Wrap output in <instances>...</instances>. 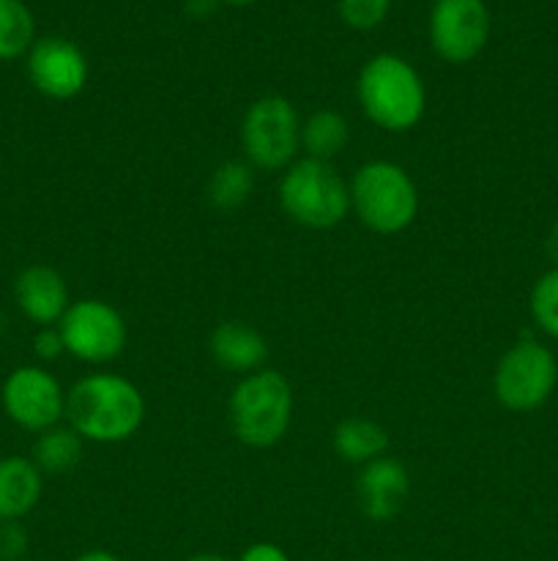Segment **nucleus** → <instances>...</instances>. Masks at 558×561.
Here are the masks:
<instances>
[{
  "label": "nucleus",
  "mask_w": 558,
  "mask_h": 561,
  "mask_svg": "<svg viewBox=\"0 0 558 561\" xmlns=\"http://www.w3.org/2000/svg\"><path fill=\"white\" fill-rule=\"evenodd\" d=\"M211 356L219 367L230 373H249L260 370L268 356V345L257 329L241 321H224L213 329L211 334Z\"/></svg>",
  "instance_id": "2eb2a0df"
},
{
  "label": "nucleus",
  "mask_w": 558,
  "mask_h": 561,
  "mask_svg": "<svg viewBox=\"0 0 558 561\" xmlns=\"http://www.w3.org/2000/svg\"><path fill=\"white\" fill-rule=\"evenodd\" d=\"M293 416V389L277 370H255L230 394V425L246 447L266 449L282 442Z\"/></svg>",
  "instance_id": "7ed1b4c3"
},
{
  "label": "nucleus",
  "mask_w": 558,
  "mask_h": 561,
  "mask_svg": "<svg viewBox=\"0 0 558 561\" xmlns=\"http://www.w3.org/2000/svg\"><path fill=\"white\" fill-rule=\"evenodd\" d=\"M367 118L386 131H408L425 115L427 93L419 71L392 53L367 60L356 82Z\"/></svg>",
  "instance_id": "f03ea898"
},
{
  "label": "nucleus",
  "mask_w": 558,
  "mask_h": 561,
  "mask_svg": "<svg viewBox=\"0 0 558 561\" xmlns=\"http://www.w3.org/2000/svg\"><path fill=\"white\" fill-rule=\"evenodd\" d=\"M531 318L547 337L558 340V266L542 274L531 288Z\"/></svg>",
  "instance_id": "412c9836"
},
{
  "label": "nucleus",
  "mask_w": 558,
  "mask_h": 561,
  "mask_svg": "<svg viewBox=\"0 0 558 561\" xmlns=\"http://www.w3.org/2000/svg\"><path fill=\"white\" fill-rule=\"evenodd\" d=\"M27 77L49 99H74L88 82V60L69 38H38L27 53Z\"/></svg>",
  "instance_id": "9b49d317"
},
{
  "label": "nucleus",
  "mask_w": 558,
  "mask_h": 561,
  "mask_svg": "<svg viewBox=\"0 0 558 561\" xmlns=\"http://www.w3.org/2000/svg\"><path fill=\"white\" fill-rule=\"evenodd\" d=\"M490 38L485 0H435L430 11V44L449 64H468Z\"/></svg>",
  "instance_id": "9d476101"
},
{
  "label": "nucleus",
  "mask_w": 558,
  "mask_h": 561,
  "mask_svg": "<svg viewBox=\"0 0 558 561\" xmlns=\"http://www.w3.org/2000/svg\"><path fill=\"white\" fill-rule=\"evenodd\" d=\"M350 206L375 233H403L419 211V192L399 164L370 162L350 181Z\"/></svg>",
  "instance_id": "39448f33"
},
{
  "label": "nucleus",
  "mask_w": 558,
  "mask_h": 561,
  "mask_svg": "<svg viewBox=\"0 0 558 561\" xmlns=\"http://www.w3.org/2000/svg\"><path fill=\"white\" fill-rule=\"evenodd\" d=\"M58 329L66 354L91 365L113 362L126 345L124 316L102 299H82L69 305Z\"/></svg>",
  "instance_id": "6e6552de"
},
{
  "label": "nucleus",
  "mask_w": 558,
  "mask_h": 561,
  "mask_svg": "<svg viewBox=\"0 0 558 561\" xmlns=\"http://www.w3.org/2000/svg\"><path fill=\"white\" fill-rule=\"evenodd\" d=\"M14 299L22 316L42 329L60 323L71 305L63 274L44 263L22 268L14 279Z\"/></svg>",
  "instance_id": "ddd939ff"
},
{
  "label": "nucleus",
  "mask_w": 558,
  "mask_h": 561,
  "mask_svg": "<svg viewBox=\"0 0 558 561\" xmlns=\"http://www.w3.org/2000/svg\"><path fill=\"white\" fill-rule=\"evenodd\" d=\"M558 383V359L545 343L523 337L501 356L492 376V389L503 409L528 414L553 398Z\"/></svg>",
  "instance_id": "423d86ee"
},
{
  "label": "nucleus",
  "mask_w": 558,
  "mask_h": 561,
  "mask_svg": "<svg viewBox=\"0 0 558 561\" xmlns=\"http://www.w3.org/2000/svg\"><path fill=\"white\" fill-rule=\"evenodd\" d=\"M66 416L85 442L118 444L142 427L146 400L126 378L96 373L77 381L66 394Z\"/></svg>",
  "instance_id": "f257e3e1"
},
{
  "label": "nucleus",
  "mask_w": 558,
  "mask_h": 561,
  "mask_svg": "<svg viewBox=\"0 0 558 561\" xmlns=\"http://www.w3.org/2000/svg\"><path fill=\"white\" fill-rule=\"evenodd\" d=\"M27 531L20 520H3L0 524V561H20L27 553Z\"/></svg>",
  "instance_id": "5701e85b"
},
{
  "label": "nucleus",
  "mask_w": 558,
  "mask_h": 561,
  "mask_svg": "<svg viewBox=\"0 0 558 561\" xmlns=\"http://www.w3.org/2000/svg\"><path fill=\"white\" fill-rule=\"evenodd\" d=\"M388 449V433L386 427L377 425L372 420H361V416H350V420L339 422L334 431V453L348 463H372V460L383 458Z\"/></svg>",
  "instance_id": "dca6fc26"
},
{
  "label": "nucleus",
  "mask_w": 558,
  "mask_h": 561,
  "mask_svg": "<svg viewBox=\"0 0 558 561\" xmlns=\"http://www.w3.org/2000/svg\"><path fill=\"white\" fill-rule=\"evenodd\" d=\"M36 44V20L22 0H0V60H14Z\"/></svg>",
  "instance_id": "aec40b11"
},
{
  "label": "nucleus",
  "mask_w": 558,
  "mask_h": 561,
  "mask_svg": "<svg viewBox=\"0 0 558 561\" xmlns=\"http://www.w3.org/2000/svg\"><path fill=\"white\" fill-rule=\"evenodd\" d=\"M186 561H230V559L219 557V553H195V557H189Z\"/></svg>",
  "instance_id": "cd10ccee"
},
{
  "label": "nucleus",
  "mask_w": 558,
  "mask_h": 561,
  "mask_svg": "<svg viewBox=\"0 0 558 561\" xmlns=\"http://www.w3.org/2000/svg\"><path fill=\"white\" fill-rule=\"evenodd\" d=\"M33 354L42 362H55L60 354H66L63 337H60L58 327H44L38 329L36 337H33Z\"/></svg>",
  "instance_id": "b1692460"
},
{
  "label": "nucleus",
  "mask_w": 558,
  "mask_h": 561,
  "mask_svg": "<svg viewBox=\"0 0 558 561\" xmlns=\"http://www.w3.org/2000/svg\"><path fill=\"white\" fill-rule=\"evenodd\" d=\"M339 16L353 31H372L386 20L392 0H337Z\"/></svg>",
  "instance_id": "4be33fe9"
},
{
  "label": "nucleus",
  "mask_w": 558,
  "mask_h": 561,
  "mask_svg": "<svg viewBox=\"0 0 558 561\" xmlns=\"http://www.w3.org/2000/svg\"><path fill=\"white\" fill-rule=\"evenodd\" d=\"M545 250H547V257L553 261V266H558V217H556V222H553L550 233H547Z\"/></svg>",
  "instance_id": "a878e982"
},
{
  "label": "nucleus",
  "mask_w": 558,
  "mask_h": 561,
  "mask_svg": "<svg viewBox=\"0 0 558 561\" xmlns=\"http://www.w3.org/2000/svg\"><path fill=\"white\" fill-rule=\"evenodd\" d=\"M5 416L22 431L44 433L66 416V394L58 378L36 365H22L9 373L0 389Z\"/></svg>",
  "instance_id": "1a4fd4ad"
},
{
  "label": "nucleus",
  "mask_w": 558,
  "mask_h": 561,
  "mask_svg": "<svg viewBox=\"0 0 558 561\" xmlns=\"http://www.w3.org/2000/svg\"><path fill=\"white\" fill-rule=\"evenodd\" d=\"M252 186H255V173H252V164L246 162H222L211 173L206 184V201L208 206H213L217 211H235V208L244 206L252 195Z\"/></svg>",
  "instance_id": "a211bd4d"
},
{
  "label": "nucleus",
  "mask_w": 558,
  "mask_h": 561,
  "mask_svg": "<svg viewBox=\"0 0 558 561\" xmlns=\"http://www.w3.org/2000/svg\"><path fill=\"white\" fill-rule=\"evenodd\" d=\"M410 493V477L399 460L377 458L361 469L356 482V499H359L361 513L375 524H386L403 510L405 499Z\"/></svg>",
  "instance_id": "f8f14e48"
},
{
  "label": "nucleus",
  "mask_w": 558,
  "mask_h": 561,
  "mask_svg": "<svg viewBox=\"0 0 558 561\" xmlns=\"http://www.w3.org/2000/svg\"><path fill=\"white\" fill-rule=\"evenodd\" d=\"M44 491V474L31 458L9 455L0 458V524L22 520L38 504Z\"/></svg>",
  "instance_id": "4468645a"
},
{
  "label": "nucleus",
  "mask_w": 558,
  "mask_h": 561,
  "mask_svg": "<svg viewBox=\"0 0 558 561\" xmlns=\"http://www.w3.org/2000/svg\"><path fill=\"white\" fill-rule=\"evenodd\" d=\"M74 561H120L118 557H115V553H109V551H85L82 553V557H77Z\"/></svg>",
  "instance_id": "bb28decb"
},
{
  "label": "nucleus",
  "mask_w": 558,
  "mask_h": 561,
  "mask_svg": "<svg viewBox=\"0 0 558 561\" xmlns=\"http://www.w3.org/2000/svg\"><path fill=\"white\" fill-rule=\"evenodd\" d=\"M224 3H233V5H246V3H255V0H224Z\"/></svg>",
  "instance_id": "c85d7f7f"
},
{
  "label": "nucleus",
  "mask_w": 558,
  "mask_h": 561,
  "mask_svg": "<svg viewBox=\"0 0 558 561\" xmlns=\"http://www.w3.org/2000/svg\"><path fill=\"white\" fill-rule=\"evenodd\" d=\"M279 203L293 222L312 230H328L345 219L350 208V186L332 162L299 159L279 184Z\"/></svg>",
  "instance_id": "20e7f679"
},
{
  "label": "nucleus",
  "mask_w": 558,
  "mask_h": 561,
  "mask_svg": "<svg viewBox=\"0 0 558 561\" xmlns=\"http://www.w3.org/2000/svg\"><path fill=\"white\" fill-rule=\"evenodd\" d=\"M239 561H290V559L288 553H284L279 546H274V542H255V546H249L244 553H241Z\"/></svg>",
  "instance_id": "393cba45"
},
{
  "label": "nucleus",
  "mask_w": 558,
  "mask_h": 561,
  "mask_svg": "<svg viewBox=\"0 0 558 561\" xmlns=\"http://www.w3.org/2000/svg\"><path fill=\"white\" fill-rule=\"evenodd\" d=\"M82 442L85 438L74 427L55 425L49 431L38 433L31 460L38 466L42 474H66V471H71L80 463Z\"/></svg>",
  "instance_id": "f3484780"
},
{
  "label": "nucleus",
  "mask_w": 558,
  "mask_h": 561,
  "mask_svg": "<svg viewBox=\"0 0 558 561\" xmlns=\"http://www.w3.org/2000/svg\"><path fill=\"white\" fill-rule=\"evenodd\" d=\"M246 159L252 168L279 170L295 159L301 146V121L284 96H263L246 110L241 126Z\"/></svg>",
  "instance_id": "0eeeda50"
},
{
  "label": "nucleus",
  "mask_w": 558,
  "mask_h": 561,
  "mask_svg": "<svg viewBox=\"0 0 558 561\" xmlns=\"http://www.w3.org/2000/svg\"><path fill=\"white\" fill-rule=\"evenodd\" d=\"M348 121L337 110H317L301 126V146L312 159L332 162L348 142Z\"/></svg>",
  "instance_id": "6ab92c4d"
}]
</instances>
